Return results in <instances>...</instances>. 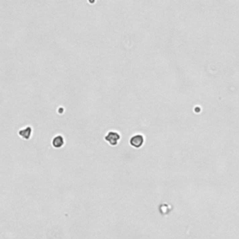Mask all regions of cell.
Returning a JSON list of instances; mask_svg holds the SVG:
<instances>
[{"label":"cell","instance_id":"6da1fadb","mask_svg":"<svg viewBox=\"0 0 239 239\" xmlns=\"http://www.w3.org/2000/svg\"><path fill=\"white\" fill-rule=\"evenodd\" d=\"M120 139H121V135L117 132H115V131H109L105 136V140L108 143L110 146L118 145Z\"/></svg>","mask_w":239,"mask_h":239},{"label":"cell","instance_id":"7a4b0ae2","mask_svg":"<svg viewBox=\"0 0 239 239\" xmlns=\"http://www.w3.org/2000/svg\"><path fill=\"white\" fill-rule=\"evenodd\" d=\"M143 144H144V136L140 134H136V135H133L130 139V145L133 148L138 149V148L142 147Z\"/></svg>","mask_w":239,"mask_h":239},{"label":"cell","instance_id":"3957f363","mask_svg":"<svg viewBox=\"0 0 239 239\" xmlns=\"http://www.w3.org/2000/svg\"><path fill=\"white\" fill-rule=\"evenodd\" d=\"M18 134H19V135L22 138L25 139V140H28L31 137V135H32V127L31 126H26L25 128L21 129Z\"/></svg>","mask_w":239,"mask_h":239},{"label":"cell","instance_id":"277c9868","mask_svg":"<svg viewBox=\"0 0 239 239\" xmlns=\"http://www.w3.org/2000/svg\"><path fill=\"white\" fill-rule=\"evenodd\" d=\"M52 144H53V146L54 148H56V149L62 148V147L64 146V144H65L64 137H63L62 135H56V136L53 139Z\"/></svg>","mask_w":239,"mask_h":239}]
</instances>
